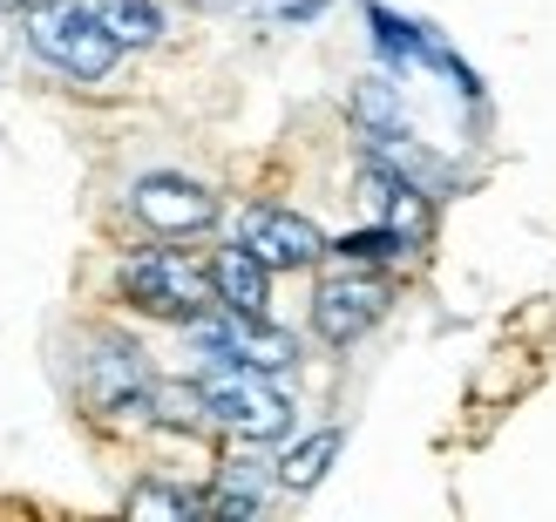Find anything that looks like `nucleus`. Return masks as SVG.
Returning <instances> with one entry per match:
<instances>
[{
	"label": "nucleus",
	"instance_id": "1",
	"mask_svg": "<svg viewBox=\"0 0 556 522\" xmlns=\"http://www.w3.org/2000/svg\"><path fill=\"white\" fill-rule=\"evenodd\" d=\"M204 415L217 428H231L238 442H271L292 428V400L265 380V367H238V360H211L204 367Z\"/></svg>",
	"mask_w": 556,
	"mask_h": 522
},
{
	"label": "nucleus",
	"instance_id": "2",
	"mask_svg": "<svg viewBox=\"0 0 556 522\" xmlns=\"http://www.w3.org/2000/svg\"><path fill=\"white\" fill-rule=\"evenodd\" d=\"M27 41H35L41 62H54L75 81H102L109 68H116V54H123V41L109 35V21L89 14V8H75V0H54V8L27 14Z\"/></svg>",
	"mask_w": 556,
	"mask_h": 522
},
{
	"label": "nucleus",
	"instance_id": "3",
	"mask_svg": "<svg viewBox=\"0 0 556 522\" xmlns=\"http://www.w3.org/2000/svg\"><path fill=\"white\" fill-rule=\"evenodd\" d=\"M150 394H156V380L143 367V353L123 333H89V346H81V400L96 415L123 421V415H150Z\"/></svg>",
	"mask_w": 556,
	"mask_h": 522
},
{
	"label": "nucleus",
	"instance_id": "4",
	"mask_svg": "<svg viewBox=\"0 0 556 522\" xmlns=\"http://www.w3.org/2000/svg\"><path fill=\"white\" fill-rule=\"evenodd\" d=\"M123 298L156 319H198V313H211L217 285H211V271H198L177 252H136L123 265Z\"/></svg>",
	"mask_w": 556,
	"mask_h": 522
},
{
	"label": "nucleus",
	"instance_id": "5",
	"mask_svg": "<svg viewBox=\"0 0 556 522\" xmlns=\"http://www.w3.org/2000/svg\"><path fill=\"white\" fill-rule=\"evenodd\" d=\"M190 346H198L204 360H238V367H265V373H286L299 360L292 333H278V326H265L252 313H231V306L190 319Z\"/></svg>",
	"mask_w": 556,
	"mask_h": 522
},
{
	"label": "nucleus",
	"instance_id": "6",
	"mask_svg": "<svg viewBox=\"0 0 556 522\" xmlns=\"http://www.w3.org/2000/svg\"><path fill=\"white\" fill-rule=\"evenodd\" d=\"M380 313H387V279H374V271H359V265L340 271V279H326L319 298H313V326L332 346H353Z\"/></svg>",
	"mask_w": 556,
	"mask_h": 522
},
{
	"label": "nucleus",
	"instance_id": "7",
	"mask_svg": "<svg viewBox=\"0 0 556 522\" xmlns=\"http://www.w3.org/2000/svg\"><path fill=\"white\" fill-rule=\"evenodd\" d=\"M238 244H244L252 258H265L271 271H299V265L326 258V238L305 225V217L271 211V204H258V211H244V217H238Z\"/></svg>",
	"mask_w": 556,
	"mask_h": 522
},
{
	"label": "nucleus",
	"instance_id": "8",
	"mask_svg": "<svg viewBox=\"0 0 556 522\" xmlns=\"http://www.w3.org/2000/svg\"><path fill=\"white\" fill-rule=\"evenodd\" d=\"M129 204H136V217H143L150 231H163V238H184V231H204L211 217H217V198L204 183H184V177H143L129 190Z\"/></svg>",
	"mask_w": 556,
	"mask_h": 522
},
{
	"label": "nucleus",
	"instance_id": "9",
	"mask_svg": "<svg viewBox=\"0 0 556 522\" xmlns=\"http://www.w3.org/2000/svg\"><path fill=\"white\" fill-rule=\"evenodd\" d=\"M265 258H252L244 244H231V252H217L211 265V285H217V306H231V313H252L265 319Z\"/></svg>",
	"mask_w": 556,
	"mask_h": 522
},
{
	"label": "nucleus",
	"instance_id": "10",
	"mask_svg": "<svg viewBox=\"0 0 556 522\" xmlns=\"http://www.w3.org/2000/svg\"><path fill=\"white\" fill-rule=\"evenodd\" d=\"M258 502H265V475H258V461H225L217 488L204 496L211 515H258Z\"/></svg>",
	"mask_w": 556,
	"mask_h": 522
},
{
	"label": "nucleus",
	"instance_id": "11",
	"mask_svg": "<svg viewBox=\"0 0 556 522\" xmlns=\"http://www.w3.org/2000/svg\"><path fill=\"white\" fill-rule=\"evenodd\" d=\"M332 455H340V428H319L313 442H299L286 461H278V482H286V488H313V482L326 475Z\"/></svg>",
	"mask_w": 556,
	"mask_h": 522
},
{
	"label": "nucleus",
	"instance_id": "12",
	"mask_svg": "<svg viewBox=\"0 0 556 522\" xmlns=\"http://www.w3.org/2000/svg\"><path fill=\"white\" fill-rule=\"evenodd\" d=\"M102 21H109V35H116L123 48H143L163 35V14L150 8V0H102Z\"/></svg>",
	"mask_w": 556,
	"mask_h": 522
},
{
	"label": "nucleus",
	"instance_id": "13",
	"mask_svg": "<svg viewBox=\"0 0 556 522\" xmlns=\"http://www.w3.org/2000/svg\"><path fill=\"white\" fill-rule=\"evenodd\" d=\"M332 252H340L346 265H387V258H401V252H407V238H401V231H387V225H374V231L340 238Z\"/></svg>",
	"mask_w": 556,
	"mask_h": 522
},
{
	"label": "nucleus",
	"instance_id": "14",
	"mask_svg": "<svg viewBox=\"0 0 556 522\" xmlns=\"http://www.w3.org/2000/svg\"><path fill=\"white\" fill-rule=\"evenodd\" d=\"M204 496H190V488H163V482H143L129 496V515H198Z\"/></svg>",
	"mask_w": 556,
	"mask_h": 522
},
{
	"label": "nucleus",
	"instance_id": "15",
	"mask_svg": "<svg viewBox=\"0 0 556 522\" xmlns=\"http://www.w3.org/2000/svg\"><path fill=\"white\" fill-rule=\"evenodd\" d=\"M353 116L367 123L374 136H387L401 123V109H394V89H387V81H359V96H353Z\"/></svg>",
	"mask_w": 556,
	"mask_h": 522
},
{
	"label": "nucleus",
	"instance_id": "16",
	"mask_svg": "<svg viewBox=\"0 0 556 522\" xmlns=\"http://www.w3.org/2000/svg\"><path fill=\"white\" fill-rule=\"evenodd\" d=\"M367 21H374V35H380V48H387V54H434V48L421 41V27L394 21L387 8H367Z\"/></svg>",
	"mask_w": 556,
	"mask_h": 522
}]
</instances>
